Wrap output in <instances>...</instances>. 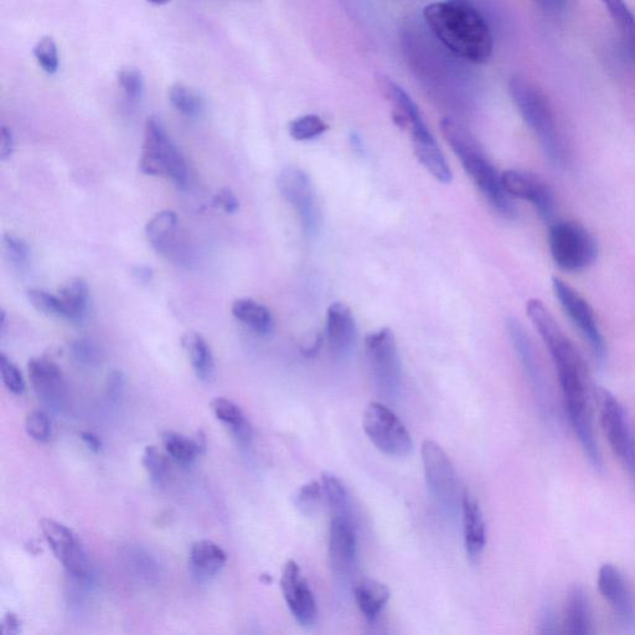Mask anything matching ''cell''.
Listing matches in <instances>:
<instances>
[{"mask_svg": "<svg viewBox=\"0 0 635 635\" xmlns=\"http://www.w3.org/2000/svg\"><path fill=\"white\" fill-rule=\"evenodd\" d=\"M14 151V139L12 132L7 127L0 129V159L7 160L12 157Z\"/></svg>", "mask_w": 635, "mask_h": 635, "instance_id": "cell-47", "label": "cell"}, {"mask_svg": "<svg viewBox=\"0 0 635 635\" xmlns=\"http://www.w3.org/2000/svg\"><path fill=\"white\" fill-rule=\"evenodd\" d=\"M598 590L616 617L628 627H635V596L617 566L602 565L598 571Z\"/></svg>", "mask_w": 635, "mask_h": 635, "instance_id": "cell-17", "label": "cell"}, {"mask_svg": "<svg viewBox=\"0 0 635 635\" xmlns=\"http://www.w3.org/2000/svg\"><path fill=\"white\" fill-rule=\"evenodd\" d=\"M117 79L129 98L136 100V98L141 97L144 87L141 71L127 67V69L118 72Z\"/></svg>", "mask_w": 635, "mask_h": 635, "instance_id": "cell-44", "label": "cell"}, {"mask_svg": "<svg viewBox=\"0 0 635 635\" xmlns=\"http://www.w3.org/2000/svg\"><path fill=\"white\" fill-rule=\"evenodd\" d=\"M595 400L609 446L635 482V431L632 421L617 397L604 387H596Z\"/></svg>", "mask_w": 635, "mask_h": 635, "instance_id": "cell-8", "label": "cell"}, {"mask_svg": "<svg viewBox=\"0 0 635 635\" xmlns=\"http://www.w3.org/2000/svg\"><path fill=\"white\" fill-rule=\"evenodd\" d=\"M428 492L443 513L454 516L462 509L463 490L451 459L437 442L426 440L422 449Z\"/></svg>", "mask_w": 635, "mask_h": 635, "instance_id": "cell-6", "label": "cell"}, {"mask_svg": "<svg viewBox=\"0 0 635 635\" xmlns=\"http://www.w3.org/2000/svg\"><path fill=\"white\" fill-rule=\"evenodd\" d=\"M162 440L170 458L183 467L191 466L206 447L203 433H198L195 438H189L177 432H165Z\"/></svg>", "mask_w": 635, "mask_h": 635, "instance_id": "cell-29", "label": "cell"}, {"mask_svg": "<svg viewBox=\"0 0 635 635\" xmlns=\"http://www.w3.org/2000/svg\"><path fill=\"white\" fill-rule=\"evenodd\" d=\"M81 440L84 441L85 445L89 447L92 452L98 453L101 451L102 442L94 433L82 432Z\"/></svg>", "mask_w": 635, "mask_h": 635, "instance_id": "cell-49", "label": "cell"}, {"mask_svg": "<svg viewBox=\"0 0 635 635\" xmlns=\"http://www.w3.org/2000/svg\"><path fill=\"white\" fill-rule=\"evenodd\" d=\"M139 167L144 174L168 178L182 189L187 187V162L158 117L148 118Z\"/></svg>", "mask_w": 635, "mask_h": 635, "instance_id": "cell-5", "label": "cell"}, {"mask_svg": "<svg viewBox=\"0 0 635 635\" xmlns=\"http://www.w3.org/2000/svg\"><path fill=\"white\" fill-rule=\"evenodd\" d=\"M40 529L56 559L64 565L67 572L79 580H89V561L74 531L51 519L41 520Z\"/></svg>", "mask_w": 635, "mask_h": 635, "instance_id": "cell-13", "label": "cell"}, {"mask_svg": "<svg viewBox=\"0 0 635 635\" xmlns=\"http://www.w3.org/2000/svg\"><path fill=\"white\" fill-rule=\"evenodd\" d=\"M323 497L322 483L317 482V480H311V482L302 485L296 495H294V505H296L299 513L307 516V518H313V516L318 514Z\"/></svg>", "mask_w": 635, "mask_h": 635, "instance_id": "cell-35", "label": "cell"}, {"mask_svg": "<svg viewBox=\"0 0 635 635\" xmlns=\"http://www.w3.org/2000/svg\"><path fill=\"white\" fill-rule=\"evenodd\" d=\"M215 204L220 206L227 214L236 213L240 206L239 200H237L235 194L232 193L230 189L220 190L219 193L216 194Z\"/></svg>", "mask_w": 635, "mask_h": 635, "instance_id": "cell-46", "label": "cell"}, {"mask_svg": "<svg viewBox=\"0 0 635 635\" xmlns=\"http://www.w3.org/2000/svg\"><path fill=\"white\" fill-rule=\"evenodd\" d=\"M147 2L154 5H165L172 2V0H147Z\"/></svg>", "mask_w": 635, "mask_h": 635, "instance_id": "cell-52", "label": "cell"}, {"mask_svg": "<svg viewBox=\"0 0 635 635\" xmlns=\"http://www.w3.org/2000/svg\"><path fill=\"white\" fill-rule=\"evenodd\" d=\"M526 313L554 361L572 430L592 467L602 472V456L593 430L592 404L596 387L592 385L585 361L540 299H530Z\"/></svg>", "mask_w": 635, "mask_h": 635, "instance_id": "cell-1", "label": "cell"}, {"mask_svg": "<svg viewBox=\"0 0 635 635\" xmlns=\"http://www.w3.org/2000/svg\"><path fill=\"white\" fill-rule=\"evenodd\" d=\"M211 410L218 420L230 428L237 441L242 445H249L252 440V427L240 406L225 397H218L211 402Z\"/></svg>", "mask_w": 635, "mask_h": 635, "instance_id": "cell-27", "label": "cell"}, {"mask_svg": "<svg viewBox=\"0 0 635 635\" xmlns=\"http://www.w3.org/2000/svg\"><path fill=\"white\" fill-rule=\"evenodd\" d=\"M443 136L463 165L472 182L488 203L504 218L514 219L518 215L513 200L505 190L502 174L485 156L482 146L469 129L451 117L441 122Z\"/></svg>", "mask_w": 635, "mask_h": 635, "instance_id": "cell-3", "label": "cell"}, {"mask_svg": "<svg viewBox=\"0 0 635 635\" xmlns=\"http://www.w3.org/2000/svg\"><path fill=\"white\" fill-rule=\"evenodd\" d=\"M562 627L566 634L571 635L593 633L590 600L581 585H572L567 592Z\"/></svg>", "mask_w": 635, "mask_h": 635, "instance_id": "cell-23", "label": "cell"}, {"mask_svg": "<svg viewBox=\"0 0 635 635\" xmlns=\"http://www.w3.org/2000/svg\"><path fill=\"white\" fill-rule=\"evenodd\" d=\"M623 35L629 53L635 59V17L624 0H601Z\"/></svg>", "mask_w": 635, "mask_h": 635, "instance_id": "cell-33", "label": "cell"}, {"mask_svg": "<svg viewBox=\"0 0 635 635\" xmlns=\"http://www.w3.org/2000/svg\"><path fill=\"white\" fill-rule=\"evenodd\" d=\"M363 426L371 443L386 456L404 458L412 452V437L404 422L380 402L366 407Z\"/></svg>", "mask_w": 635, "mask_h": 635, "instance_id": "cell-10", "label": "cell"}, {"mask_svg": "<svg viewBox=\"0 0 635 635\" xmlns=\"http://www.w3.org/2000/svg\"><path fill=\"white\" fill-rule=\"evenodd\" d=\"M72 355L77 363L94 366L101 361V351L90 340L79 339L71 344Z\"/></svg>", "mask_w": 635, "mask_h": 635, "instance_id": "cell-43", "label": "cell"}, {"mask_svg": "<svg viewBox=\"0 0 635 635\" xmlns=\"http://www.w3.org/2000/svg\"><path fill=\"white\" fill-rule=\"evenodd\" d=\"M232 316L246 327L260 335H268L273 330V318L270 309L249 298L237 299L232 304Z\"/></svg>", "mask_w": 635, "mask_h": 635, "instance_id": "cell-30", "label": "cell"}, {"mask_svg": "<svg viewBox=\"0 0 635 635\" xmlns=\"http://www.w3.org/2000/svg\"><path fill=\"white\" fill-rule=\"evenodd\" d=\"M0 375L8 391L14 395H22L25 390V381L22 371L5 354H0Z\"/></svg>", "mask_w": 635, "mask_h": 635, "instance_id": "cell-40", "label": "cell"}, {"mask_svg": "<svg viewBox=\"0 0 635 635\" xmlns=\"http://www.w3.org/2000/svg\"><path fill=\"white\" fill-rule=\"evenodd\" d=\"M552 288L567 317L587 340L597 360L603 363L607 355L606 343L590 303L560 278H552Z\"/></svg>", "mask_w": 635, "mask_h": 635, "instance_id": "cell-12", "label": "cell"}, {"mask_svg": "<svg viewBox=\"0 0 635 635\" xmlns=\"http://www.w3.org/2000/svg\"><path fill=\"white\" fill-rule=\"evenodd\" d=\"M325 337L335 359H347L353 353L358 340V328L347 304L335 302L328 308Z\"/></svg>", "mask_w": 635, "mask_h": 635, "instance_id": "cell-19", "label": "cell"}, {"mask_svg": "<svg viewBox=\"0 0 635 635\" xmlns=\"http://www.w3.org/2000/svg\"><path fill=\"white\" fill-rule=\"evenodd\" d=\"M544 2L547 3V5H550V7L561 8L562 5H564L565 0H544Z\"/></svg>", "mask_w": 635, "mask_h": 635, "instance_id": "cell-51", "label": "cell"}, {"mask_svg": "<svg viewBox=\"0 0 635 635\" xmlns=\"http://www.w3.org/2000/svg\"><path fill=\"white\" fill-rule=\"evenodd\" d=\"M28 299L36 311L45 316L65 319L63 303L59 296L41 291V289H30Z\"/></svg>", "mask_w": 635, "mask_h": 635, "instance_id": "cell-39", "label": "cell"}, {"mask_svg": "<svg viewBox=\"0 0 635 635\" xmlns=\"http://www.w3.org/2000/svg\"><path fill=\"white\" fill-rule=\"evenodd\" d=\"M505 190L511 198L529 201L545 223L552 219L555 211V196L550 185L534 174L508 170L502 174Z\"/></svg>", "mask_w": 635, "mask_h": 635, "instance_id": "cell-16", "label": "cell"}, {"mask_svg": "<svg viewBox=\"0 0 635 635\" xmlns=\"http://www.w3.org/2000/svg\"><path fill=\"white\" fill-rule=\"evenodd\" d=\"M365 351L376 387L382 395L394 399L401 390L402 366L392 330L382 328L366 335Z\"/></svg>", "mask_w": 635, "mask_h": 635, "instance_id": "cell-9", "label": "cell"}, {"mask_svg": "<svg viewBox=\"0 0 635 635\" xmlns=\"http://www.w3.org/2000/svg\"><path fill=\"white\" fill-rule=\"evenodd\" d=\"M178 216L174 211H162L153 216L146 226V235L149 242L159 254H172L178 245L175 244L177 234Z\"/></svg>", "mask_w": 635, "mask_h": 635, "instance_id": "cell-26", "label": "cell"}, {"mask_svg": "<svg viewBox=\"0 0 635 635\" xmlns=\"http://www.w3.org/2000/svg\"><path fill=\"white\" fill-rule=\"evenodd\" d=\"M283 597L292 616L303 628H313L318 621V607L311 587L296 561H288L282 572Z\"/></svg>", "mask_w": 635, "mask_h": 635, "instance_id": "cell-14", "label": "cell"}, {"mask_svg": "<svg viewBox=\"0 0 635 635\" xmlns=\"http://www.w3.org/2000/svg\"><path fill=\"white\" fill-rule=\"evenodd\" d=\"M33 54L39 66L46 74L54 75L58 72L60 58L59 49L51 36H43L33 49Z\"/></svg>", "mask_w": 635, "mask_h": 635, "instance_id": "cell-38", "label": "cell"}, {"mask_svg": "<svg viewBox=\"0 0 635 635\" xmlns=\"http://www.w3.org/2000/svg\"><path fill=\"white\" fill-rule=\"evenodd\" d=\"M133 273H134V276L138 278V281H141V282L151 281L152 271H151V268H148L147 266H138L136 267V270H134Z\"/></svg>", "mask_w": 635, "mask_h": 635, "instance_id": "cell-50", "label": "cell"}, {"mask_svg": "<svg viewBox=\"0 0 635 635\" xmlns=\"http://www.w3.org/2000/svg\"><path fill=\"white\" fill-rule=\"evenodd\" d=\"M25 431L36 442H48L51 437V423L48 415L43 411L30 412L25 418Z\"/></svg>", "mask_w": 635, "mask_h": 635, "instance_id": "cell-41", "label": "cell"}, {"mask_svg": "<svg viewBox=\"0 0 635 635\" xmlns=\"http://www.w3.org/2000/svg\"><path fill=\"white\" fill-rule=\"evenodd\" d=\"M510 94L526 125L538 137L547 158L564 167L569 162V151L544 92L524 77L516 76L510 81Z\"/></svg>", "mask_w": 635, "mask_h": 635, "instance_id": "cell-4", "label": "cell"}, {"mask_svg": "<svg viewBox=\"0 0 635 635\" xmlns=\"http://www.w3.org/2000/svg\"><path fill=\"white\" fill-rule=\"evenodd\" d=\"M428 29L446 49L472 64L492 58L494 41L487 20L468 0H443L423 10Z\"/></svg>", "mask_w": 635, "mask_h": 635, "instance_id": "cell-2", "label": "cell"}, {"mask_svg": "<svg viewBox=\"0 0 635 635\" xmlns=\"http://www.w3.org/2000/svg\"><path fill=\"white\" fill-rule=\"evenodd\" d=\"M322 485L324 498L327 500L330 511H332V516L351 518L350 497L342 480L333 473H324Z\"/></svg>", "mask_w": 635, "mask_h": 635, "instance_id": "cell-32", "label": "cell"}, {"mask_svg": "<svg viewBox=\"0 0 635 635\" xmlns=\"http://www.w3.org/2000/svg\"><path fill=\"white\" fill-rule=\"evenodd\" d=\"M226 554L218 544L210 540H201L191 546L189 569L191 575L199 581H209L223 570Z\"/></svg>", "mask_w": 635, "mask_h": 635, "instance_id": "cell-24", "label": "cell"}, {"mask_svg": "<svg viewBox=\"0 0 635 635\" xmlns=\"http://www.w3.org/2000/svg\"><path fill=\"white\" fill-rule=\"evenodd\" d=\"M182 345L196 376L206 382L213 379L215 374L214 356L205 339L195 332L185 333Z\"/></svg>", "mask_w": 635, "mask_h": 635, "instance_id": "cell-28", "label": "cell"}, {"mask_svg": "<svg viewBox=\"0 0 635 635\" xmlns=\"http://www.w3.org/2000/svg\"><path fill=\"white\" fill-rule=\"evenodd\" d=\"M277 185L283 198L297 210L306 235L316 236L322 226V213L309 175L302 169L286 167L278 175Z\"/></svg>", "mask_w": 635, "mask_h": 635, "instance_id": "cell-11", "label": "cell"}, {"mask_svg": "<svg viewBox=\"0 0 635 635\" xmlns=\"http://www.w3.org/2000/svg\"><path fill=\"white\" fill-rule=\"evenodd\" d=\"M63 303L65 319L70 322H82L89 311V286L81 278H72L59 291Z\"/></svg>", "mask_w": 635, "mask_h": 635, "instance_id": "cell-31", "label": "cell"}, {"mask_svg": "<svg viewBox=\"0 0 635 635\" xmlns=\"http://www.w3.org/2000/svg\"><path fill=\"white\" fill-rule=\"evenodd\" d=\"M462 514L468 559L477 564L487 545V525L477 498L468 489L463 490Z\"/></svg>", "mask_w": 635, "mask_h": 635, "instance_id": "cell-21", "label": "cell"}, {"mask_svg": "<svg viewBox=\"0 0 635 635\" xmlns=\"http://www.w3.org/2000/svg\"><path fill=\"white\" fill-rule=\"evenodd\" d=\"M126 376L120 370H113L107 379V395L111 400L120 399L125 391Z\"/></svg>", "mask_w": 635, "mask_h": 635, "instance_id": "cell-45", "label": "cell"}, {"mask_svg": "<svg viewBox=\"0 0 635 635\" xmlns=\"http://www.w3.org/2000/svg\"><path fill=\"white\" fill-rule=\"evenodd\" d=\"M411 133L413 151H415L418 162L427 169V172L435 177L442 184L451 183L452 172L445 156L438 147L435 137L427 128L422 116L415 118L407 126Z\"/></svg>", "mask_w": 635, "mask_h": 635, "instance_id": "cell-18", "label": "cell"}, {"mask_svg": "<svg viewBox=\"0 0 635 635\" xmlns=\"http://www.w3.org/2000/svg\"><path fill=\"white\" fill-rule=\"evenodd\" d=\"M328 125L317 115H306L289 123V134L296 141H311L328 131Z\"/></svg>", "mask_w": 635, "mask_h": 635, "instance_id": "cell-36", "label": "cell"}, {"mask_svg": "<svg viewBox=\"0 0 635 635\" xmlns=\"http://www.w3.org/2000/svg\"><path fill=\"white\" fill-rule=\"evenodd\" d=\"M142 463L154 485L159 487V485H164L167 482L170 464L167 456L160 452L158 448L148 446L144 449Z\"/></svg>", "mask_w": 635, "mask_h": 635, "instance_id": "cell-37", "label": "cell"}, {"mask_svg": "<svg viewBox=\"0 0 635 635\" xmlns=\"http://www.w3.org/2000/svg\"><path fill=\"white\" fill-rule=\"evenodd\" d=\"M20 626H22V623H20L17 614L7 613L2 619V623H0V634L17 635L20 633Z\"/></svg>", "mask_w": 635, "mask_h": 635, "instance_id": "cell-48", "label": "cell"}, {"mask_svg": "<svg viewBox=\"0 0 635 635\" xmlns=\"http://www.w3.org/2000/svg\"><path fill=\"white\" fill-rule=\"evenodd\" d=\"M328 550L330 567L335 577L349 580L358 564V540L353 519L332 516Z\"/></svg>", "mask_w": 635, "mask_h": 635, "instance_id": "cell-15", "label": "cell"}, {"mask_svg": "<svg viewBox=\"0 0 635 635\" xmlns=\"http://www.w3.org/2000/svg\"><path fill=\"white\" fill-rule=\"evenodd\" d=\"M507 330L511 344H513L516 355H518L526 375L529 376V380L534 386L536 395L541 396V399H545L544 378H542L540 366L538 360H536L528 334H526L523 325L514 318L507 320Z\"/></svg>", "mask_w": 635, "mask_h": 635, "instance_id": "cell-22", "label": "cell"}, {"mask_svg": "<svg viewBox=\"0 0 635 635\" xmlns=\"http://www.w3.org/2000/svg\"><path fill=\"white\" fill-rule=\"evenodd\" d=\"M3 246L5 256L14 266L23 267L27 265L30 258L29 246L22 239L12 235L3 236Z\"/></svg>", "mask_w": 635, "mask_h": 635, "instance_id": "cell-42", "label": "cell"}, {"mask_svg": "<svg viewBox=\"0 0 635 635\" xmlns=\"http://www.w3.org/2000/svg\"><path fill=\"white\" fill-rule=\"evenodd\" d=\"M549 244L557 267L566 272L586 270L597 258L595 237L576 221H556L552 224Z\"/></svg>", "mask_w": 635, "mask_h": 635, "instance_id": "cell-7", "label": "cell"}, {"mask_svg": "<svg viewBox=\"0 0 635 635\" xmlns=\"http://www.w3.org/2000/svg\"><path fill=\"white\" fill-rule=\"evenodd\" d=\"M28 373L39 399L49 406L60 407L65 396V384L59 366L51 360L36 358L29 361Z\"/></svg>", "mask_w": 635, "mask_h": 635, "instance_id": "cell-20", "label": "cell"}, {"mask_svg": "<svg viewBox=\"0 0 635 635\" xmlns=\"http://www.w3.org/2000/svg\"><path fill=\"white\" fill-rule=\"evenodd\" d=\"M356 604L366 621L374 623L390 600L389 587L373 578H363L354 586Z\"/></svg>", "mask_w": 635, "mask_h": 635, "instance_id": "cell-25", "label": "cell"}, {"mask_svg": "<svg viewBox=\"0 0 635 635\" xmlns=\"http://www.w3.org/2000/svg\"><path fill=\"white\" fill-rule=\"evenodd\" d=\"M169 101L175 110L187 117H198L204 111L203 98L200 97L198 92L182 84H175L170 87Z\"/></svg>", "mask_w": 635, "mask_h": 635, "instance_id": "cell-34", "label": "cell"}]
</instances>
